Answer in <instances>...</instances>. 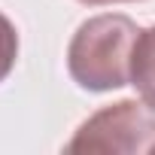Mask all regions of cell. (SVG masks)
<instances>
[{"mask_svg":"<svg viewBox=\"0 0 155 155\" xmlns=\"http://www.w3.org/2000/svg\"><path fill=\"white\" fill-rule=\"evenodd\" d=\"M140 28L128 15H94L79 25L67 49V67L85 91H113L131 82Z\"/></svg>","mask_w":155,"mask_h":155,"instance_id":"cell-1","label":"cell"},{"mask_svg":"<svg viewBox=\"0 0 155 155\" xmlns=\"http://www.w3.org/2000/svg\"><path fill=\"white\" fill-rule=\"evenodd\" d=\"M146 104L119 101L85 119L67 143V152H149L155 143V116Z\"/></svg>","mask_w":155,"mask_h":155,"instance_id":"cell-2","label":"cell"},{"mask_svg":"<svg viewBox=\"0 0 155 155\" xmlns=\"http://www.w3.org/2000/svg\"><path fill=\"white\" fill-rule=\"evenodd\" d=\"M131 85L140 91V101L155 113V25L140 31L134 58H131Z\"/></svg>","mask_w":155,"mask_h":155,"instance_id":"cell-3","label":"cell"},{"mask_svg":"<svg viewBox=\"0 0 155 155\" xmlns=\"http://www.w3.org/2000/svg\"><path fill=\"white\" fill-rule=\"evenodd\" d=\"M15 58H18V34H15V25L0 12V82L12 73Z\"/></svg>","mask_w":155,"mask_h":155,"instance_id":"cell-4","label":"cell"},{"mask_svg":"<svg viewBox=\"0 0 155 155\" xmlns=\"http://www.w3.org/2000/svg\"><path fill=\"white\" fill-rule=\"evenodd\" d=\"M79 3H88V6H104V3H134V0H79Z\"/></svg>","mask_w":155,"mask_h":155,"instance_id":"cell-5","label":"cell"},{"mask_svg":"<svg viewBox=\"0 0 155 155\" xmlns=\"http://www.w3.org/2000/svg\"><path fill=\"white\" fill-rule=\"evenodd\" d=\"M149 152H155V143H152V149H149Z\"/></svg>","mask_w":155,"mask_h":155,"instance_id":"cell-6","label":"cell"}]
</instances>
